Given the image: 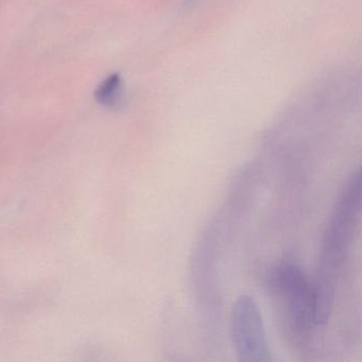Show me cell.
<instances>
[{"instance_id":"cell-3","label":"cell","mask_w":362,"mask_h":362,"mask_svg":"<svg viewBox=\"0 0 362 362\" xmlns=\"http://www.w3.org/2000/svg\"><path fill=\"white\" fill-rule=\"evenodd\" d=\"M230 338L241 362L272 361L262 313L253 296L243 294L233 305Z\"/></svg>"},{"instance_id":"cell-1","label":"cell","mask_w":362,"mask_h":362,"mask_svg":"<svg viewBox=\"0 0 362 362\" xmlns=\"http://www.w3.org/2000/svg\"><path fill=\"white\" fill-rule=\"evenodd\" d=\"M361 211V173L355 171L337 203L328 224L315 279V324L325 325L332 315L343 267L349 255Z\"/></svg>"},{"instance_id":"cell-2","label":"cell","mask_w":362,"mask_h":362,"mask_svg":"<svg viewBox=\"0 0 362 362\" xmlns=\"http://www.w3.org/2000/svg\"><path fill=\"white\" fill-rule=\"evenodd\" d=\"M273 292L279 296L292 338L300 342L315 324V291L300 267L281 262L271 275Z\"/></svg>"},{"instance_id":"cell-4","label":"cell","mask_w":362,"mask_h":362,"mask_svg":"<svg viewBox=\"0 0 362 362\" xmlns=\"http://www.w3.org/2000/svg\"><path fill=\"white\" fill-rule=\"evenodd\" d=\"M122 96V78L117 74L109 76L95 92L96 100L103 107H114L120 103Z\"/></svg>"}]
</instances>
